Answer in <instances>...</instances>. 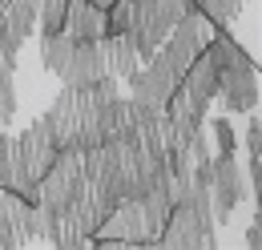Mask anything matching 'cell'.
Returning a JSON list of instances; mask_svg holds the SVG:
<instances>
[{
	"mask_svg": "<svg viewBox=\"0 0 262 250\" xmlns=\"http://www.w3.org/2000/svg\"><path fill=\"white\" fill-rule=\"evenodd\" d=\"M101 57H105V73L109 77H129L133 69L141 65V57H137V45H133L129 32H113V36H101Z\"/></svg>",
	"mask_w": 262,
	"mask_h": 250,
	"instance_id": "obj_13",
	"label": "cell"
},
{
	"mask_svg": "<svg viewBox=\"0 0 262 250\" xmlns=\"http://www.w3.org/2000/svg\"><path fill=\"white\" fill-rule=\"evenodd\" d=\"M0 186H8V133L0 129Z\"/></svg>",
	"mask_w": 262,
	"mask_h": 250,
	"instance_id": "obj_22",
	"label": "cell"
},
{
	"mask_svg": "<svg viewBox=\"0 0 262 250\" xmlns=\"http://www.w3.org/2000/svg\"><path fill=\"white\" fill-rule=\"evenodd\" d=\"M4 4H8V0H0V12H4Z\"/></svg>",
	"mask_w": 262,
	"mask_h": 250,
	"instance_id": "obj_25",
	"label": "cell"
},
{
	"mask_svg": "<svg viewBox=\"0 0 262 250\" xmlns=\"http://www.w3.org/2000/svg\"><path fill=\"white\" fill-rule=\"evenodd\" d=\"M125 81H129V97L145 101V105H154V109H162L165 101H169V93L178 89V73H173L162 57H149L145 69L137 65Z\"/></svg>",
	"mask_w": 262,
	"mask_h": 250,
	"instance_id": "obj_9",
	"label": "cell"
},
{
	"mask_svg": "<svg viewBox=\"0 0 262 250\" xmlns=\"http://www.w3.org/2000/svg\"><path fill=\"white\" fill-rule=\"evenodd\" d=\"M129 25H133V0H109L105 4V36L129 32Z\"/></svg>",
	"mask_w": 262,
	"mask_h": 250,
	"instance_id": "obj_17",
	"label": "cell"
},
{
	"mask_svg": "<svg viewBox=\"0 0 262 250\" xmlns=\"http://www.w3.org/2000/svg\"><path fill=\"white\" fill-rule=\"evenodd\" d=\"M36 4H40V0H8L4 12H0V25L12 32V36L29 40L36 32Z\"/></svg>",
	"mask_w": 262,
	"mask_h": 250,
	"instance_id": "obj_15",
	"label": "cell"
},
{
	"mask_svg": "<svg viewBox=\"0 0 262 250\" xmlns=\"http://www.w3.org/2000/svg\"><path fill=\"white\" fill-rule=\"evenodd\" d=\"M53 157H57V145H53V137L45 133V125L40 121L25 125L16 137H8V186L4 190H12V194L36 202V182H40V174L53 165Z\"/></svg>",
	"mask_w": 262,
	"mask_h": 250,
	"instance_id": "obj_2",
	"label": "cell"
},
{
	"mask_svg": "<svg viewBox=\"0 0 262 250\" xmlns=\"http://www.w3.org/2000/svg\"><path fill=\"white\" fill-rule=\"evenodd\" d=\"M194 8L202 12V20H206V25L226 29L230 20L242 12V0H194Z\"/></svg>",
	"mask_w": 262,
	"mask_h": 250,
	"instance_id": "obj_16",
	"label": "cell"
},
{
	"mask_svg": "<svg viewBox=\"0 0 262 250\" xmlns=\"http://www.w3.org/2000/svg\"><path fill=\"white\" fill-rule=\"evenodd\" d=\"M250 198V186L238 170L234 154L210 157V210L218 214V222H230V214Z\"/></svg>",
	"mask_w": 262,
	"mask_h": 250,
	"instance_id": "obj_7",
	"label": "cell"
},
{
	"mask_svg": "<svg viewBox=\"0 0 262 250\" xmlns=\"http://www.w3.org/2000/svg\"><path fill=\"white\" fill-rule=\"evenodd\" d=\"M16 77H0V129L16 121Z\"/></svg>",
	"mask_w": 262,
	"mask_h": 250,
	"instance_id": "obj_19",
	"label": "cell"
},
{
	"mask_svg": "<svg viewBox=\"0 0 262 250\" xmlns=\"http://www.w3.org/2000/svg\"><path fill=\"white\" fill-rule=\"evenodd\" d=\"M158 246H186V250H202V246H218V226L210 218V210H194V206H173L165 218Z\"/></svg>",
	"mask_w": 262,
	"mask_h": 250,
	"instance_id": "obj_5",
	"label": "cell"
},
{
	"mask_svg": "<svg viewBox=\"0 0 262 250\" xmlns=\"http://www.w3.org/2000/svg\"><path fill=\"white\" fill-rule=\"evenodd\" d=\"M81 190H85L81 150H57L53 165H49V170L40 174V182H36V206L49 210V214H57V210H65Z\"/></svg>",
	"mask_w": 262,
	"mask_h": 250,
	"instance_id": "obj_4",
	"label": "cell"
},
{
	"mask_svg": "<svg viewBox=\"0 0 262 250\" xmlns=\"http://www.w3.org/2000/svg\"><path fill=\"white\" fill-rule=\"evenodd\" d=\"M65 85H93L105 77V57H101L97 40H73V53H69L65 69L57 73Z\"/></svg>",
	"mask_w": 262,
	"mask_h": 250,
	"instance_id": "obj_10",
	"label": "cell"
},
{
	"mask_svg": "<svg viewBox=\"0 0 262 250\" xmlns=\"http://www.w3.org/2000/svg\"><path fill=\"white\" fill-rule=\"evenodd\" d=\"M20 36H12V32L0 25V77H16V57H20Z\"/></svg>",
	"mask_w": 262,
	"mask_h": 250,
	"instance_id": "obj_18",
	"label": "cell"
},
{
	"mask_svg": "<svg viewBox=\"0 0 262 250\" xmlns=\"http://www.w3.org/2000/svg\"><path fill=\"white\" fill-rule=\"evenodd\" d=\"M194 8V0H133V25H129V36L137 45V57L149 61L154 49L162 45L169 29Z\"/></svg>",
	"mask_w": 262,
	"mask_h": 250,
	"instance_id": "obj_3",
	"label": "cell"
},
{
	"mask_svg": "<svg viewBox=\"0 0 262 250\" xmlns=\"http://www.w3.org/2000/svg\"><path fill=\"white\" fill-rule=\"evenodd\" d=\"M40 242V210L36 202L0 186V250Z\"/></svg>",
	"mask_w": 262,
	"mask_h": 250,
	"instance_id": "obj_6",
	"label": "cell"
},
{
	"mask_svg": "<svg viewBox=\"0 0 262 250\" xmlns=\"http://www.w3.org/2000/svg\"><path fill=\"white\" fill-rule=\"evenodd\" d=\"M246 154H262V121L258 117H250V125H246Z\"/></svg>",
	"mask_w": 262,
	"mask_h": 250,
	"instance_id": "obj_21",
	"label": "cell"
},
{
	"mask_svg": "<svg viewBox=\"0 0 262 250\" xmlns=\"http://www.w3.org/2000/svg\"><path fill=\"white\" fill-rule=\"evenodd\" d=\"M93 4H101V8H105V4H109V0H93Z\"/></svg>",
	"mask_w": 262,
	"mask_h": 250,
	"instance_id": "obj_24",
	"label": "cell"
},
{
	"mask_svg": "<svg viewBox=\"0 0 262 250\" xmlns=\"http://www.w3.org/2000/svg\"><path fill=\"white\" fill-rule=\"evenodd\" d=\"M178 89L186 93V101H190V105H198V109H210V101L218 97V69H214V61H210L206 53H198L194 61H190V69L182 73Z\"/></svg>",
	"mask_w": 262,
	"mask_h": 250,
	"instance_id": "obj_11",
	"label": "cell"
},
{
	"mask_svg": "<svg viewBox=\"0 0 262 250\" xmlns=\"http://www.w3.org/2000/svg\"><path fill=\"white\" fill-rule=\"evenodd\" d=\"M210 133H214V145H218V154H234V150H238L234 125H230L226 117H214V121H210Z\"/></svg>",
	"mask_w": 262,
	"mask_h": 250,
	"instance_id": "obj_20",
	"label": "cell"
},
{
	"mask_svg": "<svg viewBox=\"0 0 262 250\" xmlns=\"http://www.w3.org/2000/svg\"><path fill=\"white\" fill-rule=\"evenodd\" d=\"M202 53L214 61V69H218V73H222V69H234V65H242V61H250V53H246V49H242L230 32H222V29L210 32V40L202 45Z\"/></svg>",
	"mask_w": 262,
	"mask_h": 250,
	"instance_id": "obj_14",
	"label": "cell"
},
{
	"mask_svg": "<svg viewBox=\"0 0 262 250\" xmlns=\"http://www.w3.org/2000/svg\"><path fill=\"white\" fill-rule=\"evenodd\" d=\"M246 246H262V226H258V222H250V230H246Z\"/></svg>",
	"mask_w": 262,
	"mask_h": 250,
	"instance_id": "obj_23",
	"label": "cell"
},
{
	"mask_svg": "<svg viewBox=\"0 0 262 250\" xmlns=\"http://www.w3.org/2000/svg\"><path fill=\"white\" fill-rule=\"evenodd\" d=\"M218 97H222L226 113H250V109H258L262 81H258L254 61H242V65H234V69H222V73H218Z\"/></svg>",
	"mask_w": 262,
	"mask_h": 250,
	"instance_id": "obj_8",
	"label": "cell"
},
{
	"mask_svg": "<svg viewBox=\"0 0 262 250\" xmlns=\"http://www.w3.org/2000/svg\"><path fill=\"white\" fill-rule=\"evenodd\" d=\"M65 32L73 40H101L105 36V8L93 0H69Z\"/></svg>",
	"mask_w": 262,
	"mask_h": 250,
	"instance_id": "obj_12",
	"label": "cell"
},
{
	"mask_svg": "<svg viewBox=\"0 0 262 250\" xmlns=\"http://www.w3.org/2000/svg\"><path fill=\"white\" fill-rule=\"evenodd\" d=\"M117 101H121L117 77L105 73L93 85H65L57 101L45 109V117H36V121L45 125V133L53 137L57 150H89L113 137Z\"/></svg>",
	"mask_w": 262,
	"mask_h": 250,
	"instance_id": "obj_1",
	"label": "cell"
}]
</instances>
